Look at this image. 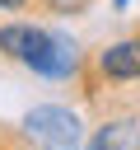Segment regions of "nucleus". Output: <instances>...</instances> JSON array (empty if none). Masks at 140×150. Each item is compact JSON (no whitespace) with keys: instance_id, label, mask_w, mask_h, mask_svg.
Here are the masks:
<instances>
[{"instance_id":"nucleus-1","label":"nucleus","mask_w":140,"mask_h":150,"mask_svg":"<svg viewBox=\"0 0 140 150\" xmlns=\"http://www.w3.org/2000/svg\"><path fill=\"white\" fill-rule=\"evenodd\" d=\"M23 136L47 150H79V117L70 108H33L23 117Z\"/></svg>"},{"instance_id":"nucleus-2","label":"nucleus","mask_w":140,"mask_h":150,"mask_svg":"<svg viewBox=\"0 0 140 150\" xmlns=\"http://www.w3.org/2000/svg\"><path fill=\"white\" fill-rule=\"evenodd\" d=\"M23 66H33L37 75L61 80V75H75V70H79V47H75L70 33H42V42L28 52Z\"/></svg>"},{"instance_id":"nucleus-3","label":"nucleus","mask_w":140,"mask_h":150,"mask_svg":"<svg viewBox=\"0 0 140 150\" xmlns=\"http://www.w3.org/2000/svg\"><path fill=\"white\" fill-rule=\"evenodd\" d=\"M98 66H103V75H112V80H135V75H140V38H126V42L107 47V52L98 56Z\"/></svg>"},{"instance_id":"nucleus-4","label":"nucleus","mask_w":140,"mask_h":150,"mask_svg":"<svg viewBox=\"0 0 140 150\" xmlns=\"http://www.w3.org/2000/svg\"><path fill=\"white\" fill-rule=\"evenodd\" d=\"M89 150H140V127H135L131 117L107 122V127H98V131H93Z\"/></svg>"},{"instance_id":"nucleus-5","label":"nucleus","mask_w":140,"mask_h":150,"mask_svg":"<svg viewBox=\"0 0 140 150\" xmlns=\"http://www.w3.org/2000/svg\"><path fill=\"white\" fill-rule=\"evenodd\" d=\"M42 33L47 28H33V23H5L0 28V52L14 56V61H28V52L42 42Z\"/></svg>"},{"instance_id":"nucleus-6","label":"nucleus","mask_w":140,"mask_h":150,"mask_svg":"<svg viewBox=\"0 0 140 150\" xmlns=\"http://www.w3.org/2000/svg\"><path fill=\"white\" fill-rule=\"evenodd\" d=\"M51 14H84L89 9V0H42Z\"/></svg>"},{"instance_id":"nucleus-7","label":"nucleus","mask_w":140,"mask_h":150,"mask_svg":"<svg viewBox=\"0 0 140 150\" xmlns=\"http://www.w3.org/2000/svg\"><path fill=\"white\" fill-rule=\"evenodd\" d=\"M0 9H23V0H0Z\"/></svg>"}]
</instances>
